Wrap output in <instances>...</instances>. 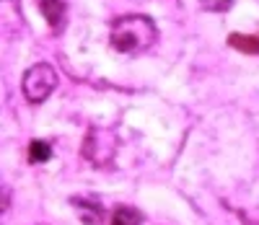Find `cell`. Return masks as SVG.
I'll return each instance as SVG.
<instances>
[{
  "mask_svg": "<svg viewBox=\"0 0 259 225\" xmlns=\"http://www.w3.org/2000/svg\"><path fill=\"white\" fill-rule=\"evenodd\" d=\"M233 0H200V8L202 11H212V13H221V11H228Z\"/></svg>",
  "mask_w": 259,
  "mask_h": 225,
  "instance_id": "obj_9",
  "label": "cell"
},
{
  "mask_svg": "<svg viewBox=\"0 0 259 225\" xmlns=\"http://www.w3.org/2000/svg\"><path fill=\"white\" fill-rule=\"evenodd\" d=\"M52 158V148H50V143H45V140H34L31 145H29V161L31 163H45V161H50Z\"/></svg>",
  "mask_w": 259,
  "mask_h": 225,
  "instance_id": "obj_8",
  "label": "cell"
},
{
  "mask_svg": "<svg viewBox=\"0 0 259 225\" xmlns=\"http://www.w3.org/2000/svg\"><path fill=\"white\" fill-rule=\"evenodd\" d=\"M39 11L47 18L52 31H60L65 24V3L62 0H39Z\"/></svg>",
  "mask_w": 259,
  "mask_h": 225,
  "instance_id": "obj_4",
  "label": "cell"
},
{
  "mask_svg": "<svg viewBox=\"0 0 259 225\" xmlns=\"http://www.w3.org/2000/svg\"><path fill=\"white\" fill-rule=\"evenodd\" d=\"M73 205H75L78 217H80L85 225H99V222H101L104 212H101L99 205H94V202H85V199H73Z\"/></svg>",
  "mask_w": 259,
  "mask_h": 225,
  "instance_id": "obj_5",
  "label": "cell"
},
{
  "mask_svg": "<svg viewBox=\"0 0 259 225\" xmlns=\"http://www.w3.org/2000/svg\"><path fill=\"white\" fill-rule=\"evenodd\" d=\"M114 148H117V138L112 129H91L83 143V155L91 163L104 166L114 158Z\"/></svg>",
  "mask_w": 259,
  "mask_h": 225,
  "instance_id": "obj_3",
  "label": "cell"
},
{
  "mask_svg": "<svg viewBox=\"0 0 259 225\" xmlns=\"http://www.w3.org/2000/svg\"><path fill=\"white\" fill-rule=\"evenodd\" d=\"M156 36H158V29L148 16H122L112 26V47L117 52L133 55V52L148 50L156 41Z\"/></svg>",
  "mask_w": 259,
  "mask_h": 225,
  "instance_id": "obj_1",
  "label": "cell"
},
{
  "mask_svg": "<svg viewBox=\"0 0 259 225\" xmlns=\"http://www.w3.org/2000/svg\"><path fill=\"white\" fill-rule=\"evenodd\" d=\"M143 217L135 207H117L112 215V225H140Z\"/></svg>",
  "mask_w": 259,
  "mask_h": 225,
  "instance_id": "obj_7",
  "label": "cell"
},
{
  "mask_svg": "<svg viewBox=\"0 0 259 225\" xmlns=\"http://www.w3.org/2000/svg\"><path fill=\"white\" fill-rule=\"evenodd\" d=\"M228 44L239 52H246V55H259V36H246V34H231L228 36Z\"/></svg>",
  "mask_w": 259,
  "mask_h": 225,
  "instance_id": "obj_6",
  "label": "cell"
},
{
  "mask_svg": "<svg viewBox=\"0 0 259 225\" xmlns=\"http://www.w3.org/2000/svg\"><path fill=\"white\" fill-rule=\"evenodd\" d=\"M24 96L31 101V104H41L52 91H55V85H57V73L52 70L50 65L45 62H39L34 67H29L26 75H24Z\"/></svg>",
  "mask_w": 259,
  "mask_h": 225,
  "instance_id": "obj_2",
  "label": "cell"
}]
</instances>
